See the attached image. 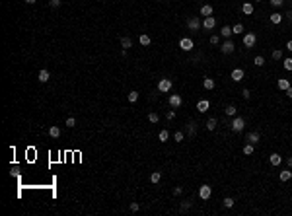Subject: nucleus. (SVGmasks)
Masks as SVG:
<instances>
[{
    "mask_svg": "<svg viewBox=\"0 0 292 216\" xmlns=\"http://www.w3.org/2000/svg\"><path fill=\"white\" fill-rule=\"evenodd\" d=\"M171 86H173V82L170 80V78H162V80L158 82V92H162V93H167L171 90Z\"/></svg>",
    "mask_w": 292,
    "mask_h": 216,
    "instance_id": "obj_1",
    "label": "nucleus"
},
{
    "mask_svg": "<svg viewBox=\"0 0 292 216\" xmlns=\"http://www.w3.org/2000/svg\"><path fill=\"white\" fill-rule=\"evenodd\" d=\"M244 127H245V119L244 117H234V121H232V131L234 133H242Z\"/></svg>",
    "mask_w": 292,
    "mask_h": 216,
    "instance_id": "obj_2",
    "label": "nucleus"
},
{
    "mask_svg": "<svg viewBox=\"0 0 292 216\" xmlns=\"http://www.w3.org/2000/svg\"><path fill=\"white\" fill-rule=\"evenodd\" d=\"M201 25H203V21L199 20V16H193V18H189L187 20V27L191 31H199L201 29Z\"/></svg>",
    "mask_w": 292,
    "mask_h": 216,
    "instance_id": "obj_3",
    "label": "nucleus"
},
{
    "mask_svg": "<svg viewBox=\"0 0 292 216\" xmlns=\"http://www.w3.org/2000/svg\"><path fill=\"white\" fill-rule=\"evenodd\" d=\"M179 47H181V51L189 53V51L193 49V39H189V37H181V39H179Z\"/></svg>",
    "mask_w": 292,
    "mask_h": 216,
    "instance_id": "obj_4",
    "label": "nucleus"
},
{
    "mask_svg": "<svg viewBox=\"0 0 292 216\" xmlns=\"http://www.w3.org/2000/svg\"><path fill=\"white\" fill-rule=\"evenodd\" d=\"M255 41H257L255 33H245V35H244V45H245V49H251V47L255 45Z\"/></svg>",
    "mask_w": 292,
    "mask_h": 216,
    "instance_id": "obj_5",
    "label": "nucleus"
},
{
    "mask_svg": "<svg viewBox=\"0 0 292 216\" xmlns=\"http://www.w3.org/2000/svg\"><path fill=\"white\" fill-rule=\"evenodd\" d=\"M234 49H236V45H234V43L228 39V41H224L222 43V47H220V51L224 53V55H232L234 53Z\"/></svg>",
    "mask_w": 292,
    "mask_h": 216,
    "instance_id": "obj_6",
    "label": "nucleus"
},
{
    "mask_svg": "<svg viewBox=\"0 0 292 216\" xmlns=\"http://www.w3.org/2000/svg\"><path fill=\"white\" fill-rule=\"evenodd\" d=\"M244 76H245V72H244L242 68H234V70H232V74H230V78H232L234 82H242V80H244Z\"/></svg>",
    "mask_w": 292,
    "mask_h": 216,
    "instance_id": "obj_7",
    "label": "nucleus"
},
{
    "mask_svg": "<svg viewBox=\"0 0 292 216\" xmlns=\"http://www.w3.org/2000/svg\"><path fill=\"white\" fill-rule=\"evenodd\" d=\"M210 193H212V189H210L208 185H201V187H199V197H201L203 200H207V199L210 197Z\"/></svg>",
    "mask_w": 292,
    "mask_h": 216,
    "instance_id": "obj_8",
    "label": "nucleus"
},
{
    "mask_svg": "<svg viewBox=\"0 0 292 216\" xmlns=\"http://www.w3.org/2000/svg\"><path fill=\"white\" fill-rule=\"evenodd\" d=\"M214 25H216V18L214 16H207L203 21V27L204 29H214Z\"/></svg>",
    "mask_w": 292,
    "mask_h": 216,
    "instance_id": "obj_9",
    "label": "nucleus"
},
{
    "mask_svg": "<svg viewBox=\"0 0 292 216\" xmlns=\"http://www.w3.org/2000/svg\"><path fill=\"white\" fill-rule=\"evenodd\" d=\"M245 140H247V142H251V144H257V142L261 140V134H259L257 131H251L249 134L245 136Z\"/></svg>",
    "mask_w": 292,
    "mask_h": 216,
    "instance_id": "obj_10",
    "label": "nucleus"
},
{
    "mask_svg": "<svg viewBox=\"0 0 292 216\" xmlns=\"http://www.w3.org/2000/svg\"><path fill=\"white\" fill-rule=\"evenodd\" d=\"M49 78H51V74H49V70H39V76H37V80L41 82V84H45V82H49Z\"/></svg>",
    "mask_w": 292,
    "mask_h": 216,
    "instance_id": "obj_11",
    "label": "nucleus"
},
{
    "mask_svg": "<svg viewBox=\"0 0 292 216\" xmlns=\"http://www.w3.org/2000/svg\"><path fill=\"white\" fill-rule=\"evenodd\" d=\"M170 105H171V109H177V107L181 105V97L175 96V93H173V96H170Z\"/></svg>",
    "mask_w": 292,
    "mask_h": 216,
    "instance_id": "obj_12",
    "label": "nucleus"
},
{
    "mask_svg": "<svg viewBox=\"0 0 292 216\" xmlns=\"http://www.w3.org/2000/svg\"><path fill=\"white\" fill-rule=\"evenodd\" d=\"M208 105L210 103L207 101V99H201V101L197 103V109H199V113H204V111H208Z\"/></svg>",
    "mask_w": 292,
    "mask_h": 216,
    "instance_id": "obj_13",
    "label": "nucleus"
},
{
    "mask_svg": "<svg viewBox=\"0 0 292 216\" xmlns=\"http://www.w3.org/2000/svg\"><path fill=\"white\" fill-rule=\"evenodd\" d=\"M212 12H214L212 6H210V4H204L203 8H201V16H204V18H207V16H212Z\"/></svg>",
    "mask_w": 292,
    "mask_h": 216,
    "instance_id": "obj_14",
    "label": "nucleus"
},
{
    "mask_svg": "<svg viewBox=\"0 0 292 216\" xmlns=\"http://www.w3.org/2000/svg\"><path fill=\"white\" fill-rule=\"evenodd\" d=\"M269 162H271L273 165H281V164H282V156H279V154H271V156H269Z\"/></svg>",
    "mask_w": 292,
    "mask_h": 216,
    "instance_id": "obj_15",
    "label": "nucleus"
},
{
    "mask_svg": "<svg viewBox=\"0 0 292 216\" xmlns=\"http://www.w3.org/2000/svg\"><path fill=\"white\" fill-rule=\"evenodd\" d=\"M230 35H234V31H232V27H230V25H224L222 29H220V37H226V39H228Z\"/></svg>",
    "mask_w": 292,
    "mask_h": 216,
    "instance_id": "obj_16",
    "label": "nucleus"
},
{
    "mask_svg": "<svg viewBox=\"0 0 292 216\" xmlns=\"http://www.w3.org/2000/svg\"><path fill=\"white\" fill-rule=\"evenodd\" d=\"M187 136H189V138H195V123H193V121H189V123H187Z\"/></svg>",
    "mask_w": 292,
    "mask_h": 216,
    "instance_id": "obj_17",
    "label": "nucleus"
},
{
    "mask_svg": "<svg viewBox=\"0 0 292 216\" xmlns=\"http://www.w3.org/2000/svg\"><path fill=\"white\" fill-rule=\"evenodd\" d=\"M242 12L245 14V16H251V14H253V4H249V2H245V4L242 6Z\"/></svg>",
    "mask_w": 292,
    "mask_h": 216,
    "instance_id": "obj_18",
    "label": "nucleus"
},
{
    "mask_svg": "<svg viewBox=\"0 0 292 216\" xmlns=\"http://www.w3.org/2000/svg\"><path fill=\"white\" fill-rule=\"evenodd\" d=\"M121 47L123 49H130L133 47V39L130 37H121Z\"/></svg>",
    "mask_w": 292,
    "mask_h": 216,
    "instance_id": "obj_19",
    "label": "nucleus"
},
{
    "mask_svg": "<svg viewBox=\"0 0 292 216\" xmlns=\"http://www.w3.org/2000/svg\"><path fill=\"white\" fill-rule=\"evenodd\" d=\"M216 125H218V121H216L214 117H210V119L207 121V131H214V128H216Z\"/></svg>",
    "mask_w": 292,
    "mask_h": 216,
    "instance_id": "obj_20",
    "label": "nucleus"
},
{
    "mask_svg": "<svg viewBox=\"0 0 292 216\" xmlns=\"http://www.w3.org/2000/svg\"><path fill=\"white\" fill-rule=\"evenodd\" d=\"M253 150H255V144L247 142L245 146H244V154H245V156H251V154H253Z\"/></svg>",
    "mask_w": 292,
    "mask_h": 216,
    "instance_id": "obj_21",
    "label": "nucleus"
},
{
    "mask_svg": "<svg viewBox=\"0 0 292 216\" xmlns=\"http://www.w3.org/2000/svg\"><path fill=\"white\" fill-rule=\"evenodd\" d=\"M290 179H292V171L290 169L281 171V181H290Z\"/></svg>",
    "mask_w": 292,
    "mask_h": 216,
    "instance_id": "obj_22",
    "label": "nucleus"
},
{
    "mask_svg": "<svg viewBox=\"0 0 292 216\" xmlns=\"http://www.w3.org/2000/svg\"><path fill=\"white\" fill-rule=\"evenodd\" d=\"M203 86H204V90H214V80L212 78H204Z\"/></svg>",
    "mask_w": 292,
    "mask_h": 216,
    "instance_id": "obj_23",
    "label": "nucleus"
},
{
    "mask_svg": "<svg viewBox=\"0 0 292 216\" xmlns=\"http://www.w3.org/2000/svg\"><path fill=\"white\" fill-rule=\"evenodd\" d=\"M160 179H162V173H160V171H152L150 173V181L152 183H160Z\"/></svg>",
    "mask_w": 292,
    "mask_h": 216,
    "instance_id": "obj_24",
    "label": "nucleus"
},
{
    "mask_svg": "<svg viewBox=\"0 0 292 216\" xmlns=\"http://www.w3.org/2000/svg\"><path fill=\"white\" fill-rule=\"evenodd\" d=\"M273 21V24H281L282 21V14H279V12H275V14H271V18H269Z\"/></svg>",
    "mask_w": 292,
    "mask_h": 216,
    "instance_id": "obj_25",
    "label": "nucleus"
},
{
    "mask_svg": "<svg viewBox=\"0 0 292 216\" xmlns=\"http://www.w3.org/2000/svg\"><path fill=\"white\" fill-rule=\"evenodd\" d=\"M279 88H281V90H284V92H286V90L290 88V82L286 80V78H281V80H279Z\"/></svg>",
    "mask_w": 292,
    "mask_h": 216,
    "instance_id": "obj_26",
    "label": "nucleus"
},
{
    "mask_svg": "<svg viewBox=\"0 0 292 216\" xmlns=\"http://www.w3.org/2000/svg\"><path fill=\"white\" fill-rule=\"evenodd\" d=\"M49 134L53 136V138H58V136H61V128H58V127H51L49 128Z\"/></svg>",
    "mask_w": 292,
    "mask_h": 216,
    "instance_id": "obj_27",
    "label": "nucleus"
},
{
    "mask_svg": "<svg viewBox=\"0 0 292 216\" xmlns=\"http://www.w3.org/2000/svg\"><path fill=\"white\" fill-rule=\"evenodd\" d=\"M158 138H160V142H167V138H170V133H167L166 128H164V131H160Z\"/></svg>",
    "mask_w": 292,
    "mask_h": 216,
    "instance_id": "obj_28",
    "label": "nucleus"
},
{
    "mask_svg": "<svg viewBox=\"0 0 292 216\" xmlns=\"http://www.w3.org/2000/svg\"><path fill=\"white\" fill-rule=\"evenodd\" d=\"M224 113L228 115V117H236V107H234V105H228V107L224 109Z\"/></svg>",
    "mask_w": 292,
    "mask_h": 216,
    "instance_id": "obj_29",
    "label": "nucleus"
},
{
    "mask_svg": "<svg viewBox=\"0 0 292 216\" xmlns=\"http://www.w3.org/2000/svg\"><path fill=\"white\" fill-rule=\"evenodd\" d=\"M232 31H234V35H242L244 33V25L242 24H236V25L232 27Z\"/></svg>",
    "mask_w": 292,
    "mask_h": 216,
    "instance_id": "obj_30",
    "label": "nucleus"
},
{
    "mask_svg": "<svg viewBox=\"0 0 292 216\" xmlns=\"http://www.w3.org/2000/svg\"><path fill=\"white\" fill-rule=\"evenodd\" d=\"M183 138H185V133L183 131H177V133L173 134V140L175 142H183Z\"/></svg>",
    "mask_w": 292,
    "mask_h": 216,
    "instance_id": "obj_31",
    "label": "nucleus"
},
{
    "mask_svg": "<svg viewBox=\"0 0 292 216\" xmlns=\"http://www.w3.org/2000/svg\"><path fill=\"white\" fill-rule=\"evenodd\" d=\"M148 121H150L152 125H156L158 121H160V115L158 113H148Z\"/></svg>",
    "mask_w": 292,
    "mask_h": 216,
    "instance_id": "obj_32",
    "label": "nucleus"
},
{
    "mask_svg": "<svg viewBox=\"0 0 292 216\" xmlns=\"http://www.w3.org/2000/svg\"><path fill=\"white\" fill-rule=\"evenodd\" d=\"M253 64H255V66H263V64H265V59H263L261 55L255 56V59H253Z\"/></svg>",
    "mask_w": 292,
    "mask_h": 216,
    "instance_id": "obj_33",
    "label": "nucleus"
},
{
    "mask_svg": "<svg viewBox=\"0 0 292 216\" xmlns=\"http://www.w3.org/2000/svg\"><path fill=\"white\" fill-rule=\"evenodd\" d=\"M138 41H140V45L146 47V45H150V41H152V39L148 37V35H140V39H138Z\"/></svg>",
    "mask_w": 292,
    "mask_h": 216,
    "instance_id": "obj_34",
    "label": "nucleus"
},
{
    "mask_svg": "<svg viewBox=\"0 0 292 216\" xmlns=\"http://www.w3.org/2000/svg\"><path fill=\"white\" fill-rule=\"evenodd\" d=\"M271 56H273L275 61H281V59H282V51H281V49H275V51H273V55H271Z\"/></svg>",
    "mask_w": 292,
    "mask_h": 216,
    "instance_id": "obj_35",
    "label": "nucleus"
},
{
    "mask_svg": "<svg viewBox=\"0 0 292 216\" xmlns=\"http://www.w3.org/2000/svg\"><path fill=\"white\" fill-rule=\"evenodd\" d=\"M127 97H129V101H130V103H135L136 99H138V93H136V92H129V96H127Z\"/></svg>",
    "mask_w": 292,
    "mask_h": 216,
    "instance_id": "obj_36",
    "label": "nucleus"
},
{
    "mask_svg": "<svg viewBox=\"0 0 292 216\" xmlns=\"http://www.w3.org/2000/svg\"><path fill=\"white\" fill-rule=\"evenodd\" d=\"M66 127H68V128H74V127H76V119H74V117H68V119H66Z\"/></svg>",
    "mask_w": 292,
    "mask_h": 216,
    "instance_id": "obj_37",
    "label": "nucleus"
},
{
    "mask_svg": "<svg viewBox=\"0 0 292 216\" xmlns=\"http://www.w3.org/2000/svg\"><path fill=\"white\" fill-rule=\"evenodd\" d=\"M269 2H271V6H273V8H281L284 0H269Z\"/></svg>",
    "mask_w": 292,
    "mask_h": 216,
    "instance_id": "obj_38",
    "label": "nucleus"
},
{
    "mask_svg": "<svg viewBox=\"0 0 292 216\" xmlns=\"http://www.w3.org/2000/svg\"><path fill=\"white\" fill-rule=\"evenodd\" d=\"M224 206H226V208H232V206H234V199L226 197V199H224Z\"/></svg>",
    "mask_w": 292,
    "mask_h": 216,
    "instance_id": "obj_39",
    "label": "nucleus"
},
{
    "mask_svg": "<svg viewBox=\"0 0 292 216\" xmlns=\"http://www.w3.org/2000/svg\"><path fill=\"white\" fill-rule=\"evenodd\" d=\"M210 43H212V45H218V43H220V35H210Z\"/></svg>",
    "mask_w": 292,
    "mask_h": 216,
    "instance_id": "obj_40",
    "label": "nucleus"
},
{
    "mask_svg": "<svg viewBox=\"0 0 292 216\" xmlns=\"http://www.w3.org/2000/svg\"><path fill=\"white\" fill-rule=\"evenodd\" d=\"M166 119H167V121H173V119H175V111H173V109H170V111L166 113Z\"/></svg>",
    "mask_w": 292,
    "mask_h": 216,
    "instance_id": "obj_41",
    "label": "nucleus"
},
{
    "mask_svg": "<svg viewBox=\"0 0 292 216\" xmlns=\"http://www.w3.org/2000/svg\"><path fill=\"white\" fill-rule=\"evenodd\" d=\"M282 62H284V68L286 70H292V59H284Z\"/></svg>",
    "mask_w": 292,
    "mask_h": 216,
    "instance_id": "obj_42",
    "label": "nucleus"
},
{
    "mask_svg": "<svg viewBox=\"0 0 292 216\" xmlns=\"http://www.w3.org/2000/svg\"><path fill=\"white\" fill-rule=\"evenodd\" d=\"M51 8H58V6H61V0H51Z\"/></svg>",
    "mask_w": 292,
    "mask_h": 216,
    "instance_id": "obj_43",
    "label": "nucleus"
},
{
    "mask_svg": "<svg viewBox=\"0 0 292 216\" xmlns=\"http://www.w3.org/2000/svg\"><path fill=\"white\" fill-rule=\"evenodd\" d=\"M138 208H140V205H138V203H130V210H133V212H136Z\"/></svg>",
    "mask_w": 292,
    "mask_h": 216,
    "instance_id": "obj_44",
    "label": "nucleus"
},
{
    "mask_svg": "<svg viewBox=\"0 0 292 216\" xmlns=\"http://www.w3.org/2000/svg\"><path fill=\"white\" fill-rule=\"evenodd\" d=\"M189 206H191V203H189V200H187L185 205H181V210H183V212H185V210H189Z\"/></svg>",
    "mask_w": 292,
    "mask_h": 216,
    "instance_id": "obj_45",
    "label": "nucleus"
},
{
    "mask_svg": "<svg viewBox=\"0 0 292 216\" xmlns=\"http://www.w3.org/2000/svg\"><path fill=\"white\" fill-rule=\"evenodd\" d=\"M242 96H244V99H249V90H244Z\"/></svg>",
    "mask_w": 292,
    "mask_h": 216,
    "instance_id": "obj_46",
    "label": "nucleus"
},
{
    "mask_svg": "<svg viewBox=\"0 0 292 216\" xmlns=\"http://www.w3.org/2000/svg\"><path fill=\"white\" fill-rule=\"evenodd\" d=\"M173 193H175V195H181V193H183V189H181V187H175Z\"/></svg>",
    "mask_w": 292,
    "mask_h": 216,
    "instance_id": "obj_47",
    "label": "nucleus"
},
{
    "mask_svg": "<svg viewBox=\"0 0 292 216\" xmlns=\"http://www.w3.org/2000/svg\"><path fill=\"white\" fill-rule=\"evenodd\" d=\"M286 165H288V168H292V156H290V158H286Z\"/></svg>",
    "mask_w": 292,
    "mask_h": 216,
    "instance_id": "obj_48",
    "label": "nucleus"
},
{
    "mask_svg": "<svg viewBox=\"0 0 292 216\" xmlns=\"http://www.w3.org/2000/svg\"><path fill=\"white\" fill-rule=\"evenodd\" d=\"M286 49H288V51H290V53H292V39H290V41H288V43H286Z\"/></svg>",
    "mask_w": 292,
    "mask_h": 216,
    "instance_id": "obj_49",
    "label": "nucleus"
},
{
    "mask_svg": "<svg viewBox=\"0 0 292 216\" xmlns=\"http://www.w3.org/2000/svg\"><path fill=\"white\" fill-rule=\"evenodd\" d=\"M286 96H288V97H292V86H290V88L286 90Z\"/></svg>",
    "mask_w": 292,
    "mask_h": 216,
    "instance_id": "obj_50",
    "label": "nucleus"
},
{
    "mask_svg": "<svg viewBox=\"0 0 292 216\" xmlns=\"http://www.w3.org/2000/svg\"><path fill=\"white\" fill-rule=\"evenodd\" d=\"M286 18H288V20H290V21H292V10H290V12H288V14H286Z\"/></svg>",
    "mask_w": 292,
    "mask_h": 216,
    "instance_id": "obj_51",
    "label": "nucleus"
},
{
    "mask_svg": "<svg viewBox=\"0 0 292 216\" xmlns=\"http://www.w3.org/2000/svg\"><path fill=\"white\" fill-rule=\"evenodd\" d=\"M25 2H27V4H35V0H25Z\"/></svg>",
    "mask_w": 292,
    "mask_h": 216,
    "instance_id": "obj_52",
    "label": "nucleus"
},
{
    "mask_svg": "<svg viewBox=\"0 0 292 216\" xmlns=\"http://www.w3.org/2000/svg\"><path fill=\"white\" fill-rule=\"evenodd\" d=\"M259 2H261V0H259Z\"/></svg>",
    "mask_w": 292,
    "mask_h": 216,
    "instance_id": "obj_53",
    "label": "nucleus"
}]
</instances>
